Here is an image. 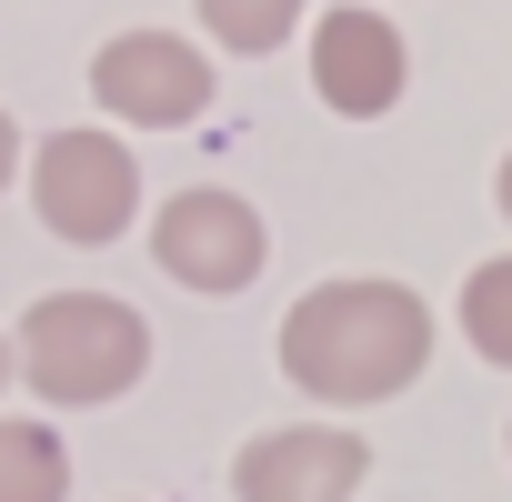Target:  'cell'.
Listing matches in <instances>:
<instances>
[{
    "mask_svg": "<svg viewBox=\"0 0 512 502\" xmlns=\"http://www.w3.org/2000/svg\"><path fill=\"white\" fill-rule=\"evenodd\" d=\"M372 472V442L352 422H282L262 442H241L231 492L241 502H352Z\"/></svg>",
    "mask_w": 512,
    "mask_h": 502,
    "instance_id": "6",
    "label": "cell"
},
{
    "mask_svg": "<svg viewBox=\"0 0 512 502\" xmlns=\"http://www.w3.org/2000/svg\"><path fill=\"white\" fill-rule=\"evenodd\" d=\"M492 201H502V221H512V151H502V171H492Z\"/></svg>",
    "mask_w": 512,
    "mask_h": 502,
    "instance_id": "12",
    "label": "cell"
},
{
    "mask_svg": "<svg viewBox=\"0 0 512 502\" xmlns=\"http://www.w3.org/2000/svg\"><path fill=\"white\" fill-rule=\"evenodd\" d=\"M422 362H432V302L412 282L352 272V282H312L282 312V382L312 392V402H332V412L412 392Z\"/></svg>",
    "mask_w": 512,
    "mask_h": 502,
    "instance_id": "1",
    "label": "cell"
},
{
    "mask_svg": "<svg viewBox=\"0 0 512 502\" xmlns=\"http://www.w3.org/2000/svg\"><path fill=\"white\" fill-rule=\"evenodd\" d=\"M91 101L131 131H181L211 111V61L181 31H121L91 51Z\"/></svg>",
    "mask_w": 512,
    "mask_h": 502,
    "instance_id": "5",
    "label": "cell"
},
{
    "mask_svg": "<svg viewBox=\"0 0 512 502\" xmlns=\"http://www.w3.org/2000/svg\"><path fill=\"white\" fill-rule=\"evenodd\" d=\"M151 262H161L181 292H241V282H262L272 231H262V211H251L241 191L201 181V191H171V201L151 211Z\"/></svg>",
    "mask_w": 512,
    "mask_h": 502,
    "instance_id": "4",
    "label": "cell"
},
{
    "mask_svg": "<svg viewBox=\"0 0 512 502\" xmlns=\"http://www.w3.org/2000/svg\"><path fill=\"white\" fill-rule=\"evenodd\" d=\"M0 392H11V332H0Z\"/></svg>",
    "mask_w": 512,
    "mask_h": 502,
    "instance_id": "13",
    "label": "cell"
},
{
    "mask_svg": "<svg viewBox=\"0 0 512 502\" xmlns=\"http://www.w3.org/2000/svg\"><path fill=\"white\" fill-rule=\"evenodd\" d=\"M201 31L221 41V51H282L292 31H302V0H201Z\"/></svg>",
    "mask_w": 512,
    "mask_h": 502,
    "instance_id": "9",
    "label": "cell"
},
{
    "mask_svg": "<svg viewBox=\"0 0 512 502\" xmlns=\"http://www.w3.org/2000/svg\"><path fill=\"white\" fill-rule=\"evenodd\" d=\"M11 372H21L41 402H61V412L121 402V392L151 372V322H141L121 292H41V302L21 312Z\"/></svg>",
    "mask_w": 512,
    "mask_h": 502,
    "instance_id": "2",
    "label": "cell"
},
{
    "mask_svg": "<svg viewBox=\"0 0 512 502\" xmlns=\"http://www.w3.org/2000/svg\"><path fill=\"white\" fill-rule=\"evenodd\" d=\"M11 171H21V131H11V111H0V191H11Z\"/></svg>",
    "mask_w": 512,
    "mask_h": 502,
    "instance_id": "11",
    "label": "cell"
},
{
    "mask_svg": "<svg viewBox=\"0 0 512 502\" xmlns=\"http://www.w3.org/2000/svg\"><path fill=\"white\" fill-rule=\"evenodd\" d=\"M0 502H71V452L51 422L0 412Z\"/></svg>",
    "mask_w": 512,
    "mask_h": 502,
    "instance_id": "8",
    "label": "cell"
},
{
    "mask_svg": "<svg viewBox=\"0 0 512 502\" xmlns=\"http://www.w3.org/2000/svg\"><path fill=\"white\" fill-rule=\"evenodd\" d=\"M412 81V51L382 11H362V0H342V11L312 21V91L342 111V121H382Z\"/></svg>",
    "mask_w": 512,
    "mask_h": 502,
    "instance_id": "7",
    "label": "cell"
},
{
    "mask_svg": "<svg viewBox=\"0 0 512 502\" xmlns=\"http://www.w3.org/2000/svg\"><path fill=\"white\" fill-rule=\"evenodd\" d=\"M31 211L51 241L71 251H101L141 221V161L111 141V131H51L31 151Z\"/></svg>",
    "mask_w": 512,
    "mask_h": 502,
    "instance_id": "3",
    "label": "cell"
},
{
    "mask_svg": "<svg viewBox=\"0 0 512 502\" xmlns=\"http://www.w3.org/2000/svg\"><path fill=\"white\" fill-rule=\"evenodd\" d=\"M462 342H472L482 362L512 372V251H502V262H482V272L462 282Z\"/></svg>",
    "mask_w": 512,
    "mask_h": 502,
    "instance_id": "10",
    "label": "cell"
}]
</instances>
